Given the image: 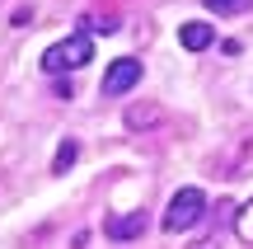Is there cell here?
I'll list each match as a JSON object with an SVG mask.
<instances>
[{
	"instance_id": "obj_6",
	"label": "cell",
	"mask_w": 253,
	"mask_h": 249,
	"mask_svg": "<svg viewBox=\"0 0 253 249\" xmlns=\"http://www.w3.org/2000/svg\"><path fill=\"white\" fill-rule=\"evenodd\" d=\"M75 160H80V141H71V137H66L61 146H56V155H52V174H66Z\"/></svg>"
},
{
	"instance_id": "obj_10",
	"label": "cell",
	"mask_w": 253,
	"mask_h": 249,
	"mask_svg": "<svg viewBox=\"0 0 253 249\" xmlns=\"http://www.w3.org/2000/svg\"><path fill=\"white\" fill-rule=\"evenodd\" d=\"M84 33H118V19L103 14V19H84Z\"/></svg>"
},
{
	"instance_id": "obj_8",
	"label": "cell",
	"mask_w": 253,
	"mask_h": 249,
	"mask_svg": "<svg viewBox=\"0 0 253 249\" xmlns=\"http://www.w3.org/2000/svg\"><path fill=\"white\" fill-rule=\"evenodd\" d=\"M230 221H235V235H239V240H244V245H253V198H249L244 207H239L235 216H230Z\"/></svg>"
},
{
	"instance_id": "obj_4",
	"label": "cell",
	"mask_w": 253,
	"mask_h": 249,
	"mask_svg": "<svg viewBox=\"0 0 253 249\" xmlns=\"http://www.w3.org/2000/svg\"><path fill=\"white\" fill-rule=\"evenodd\" d=\"M178 43L188 47V52H207V47L216 43V28H211V24H202V19H188V24L178 28Z\"/></svg>"
},
{
	"instance_id": "obj_1",
	"label": "cell",
	"mask_w": 253,
	"mask_h": 249,
	"mask_svg": "<svg viewBox=\"0 0 253 249\" xmlns=\"http://www.w3.org/2000/svg\"><path fill=\"white\" fill-rule=\"evenodd\" d=\"M94 61V43H89V33H71V38H61V43H52L42 52V71L47 75H66V71H80V66H89Z\"/></svg>"
},
{
	"instance_id": "obj_2",
	"label": "cell",
	"mask_w": 253,
	"mask_h": 249,
	"mask_svg": "<svg viewBox=\"0 0 253 249\" xmlns=\"http://www.w3.org/2000/svg\"><path fill=\"white\" fill-rule=\"evenodd\" d=\"M202 216H207V193L202 188H178V193L169 198V207H164V231L169 235H178V231H188V226H197Z\"/></svg>"
},
{
	"instance_id": "obj_9",
	"label": "cell",
	"mask_w": 253,
	"mask_h": 249,
	"mask_svg": "<svg viewBox=\"0 0 253 249\" xmlns=\"http://www.w3.org/2000/svg\"><path fill=\"white\" fill-rule=\"evenodd\" d=\"M164 113L160 108H126V127H155Z\"/></svg>"
},
{
	"instance_id": "obj_11",
	"label": "cell",
	"mask_w": 253,
	"mask_h": 249,
	"mask_svg": "<svg viewBox=\"0 0 253 249\" xmlns=\"http://www.w3.org/2000/svg\"><path fill=\"white\" fill-rule=\"evenodd\" d=\"M188 249H225V245H220V235H202V240H192Z\"/></svg>"
},
{
	"instance_id": "obj_7",
	"label": "cell",
	"mask_w": 253,
	"mask_h": 249,
	"mask_svg": "<svg viewBox=\"0 0 253 249\" xmlns=\"http://www.w3.org/2000/svg\"><path fill=\"white\" fill-rule=\"evenodd\" d=\"M202 5H207L211 14H225V19H235V14H249V9H253V0H202Z\"/></svg>"
},
{
	"instance_id": "obj_3",
	"label": "cell",
	"mask_w": 253,
	"mask_h": 249,
	"mask_svg": "<svg viewBox=\"0 0 253 249\" xmlns=\"http://www.w3.org/2000/svg\"><path fill=\"white\" fill-rule=\"evenodd\" d=\"M136 80H141V61H136V56H118V61H108V71H103V99H122Z\"/></svg>"
},
{
	"instance_id": "obj_5",
	"label": "cell",
	"mask_w": 253,
	"mask_h": 249,
	"mask_svg": "<svg viewBox=\"0 0 253 249\" xmlns=\"http://www.w3.org/2000/svg\"><path fill=\"white\" fill-rule=\"evenodd\" d=\"M103 235H108V240H136V235H145V212L113 216V221L103 226Z\"/></svg>"
}]
</instances>
